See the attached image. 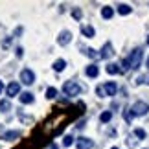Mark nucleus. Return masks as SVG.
Here are the masks:
<instances>
[{"mask_svg":"<svg viewBox=\"0 0 149 149\" xmlns=\"http://www.w3.org/2000/svg\"><path fill=\"white\" fill-rule=\"evenodd\" d=\"M46 98H48V100H54V98H57V88H54V87L46 88Z\"/></svg>","mask_w":149,"mask_h":149,"instance_id":"nucleus-20","label":"nucleus"},{"mask_svg":"<svg viewBox=\"0 0 149 149\" xmlns=\"http://www.w3.org/2000/svg\"><path fill=\"white\" fill-rule=\"evenodd\" d=\"M2 90H4V85H2V81H0V94H2Z\"/></svg>","mask_w":149,"mask_h":149,"instance_id":"nucleus-29","label":"nucleus"},{"mask_svg":"<svg viewBox=\"0 0 149 149\" xmlns=\"http://www.w3.org/2000/svg\"><path fill=\"white\" fill-rule=\"evenodd\" d=\"M20 92V85L17 83V81H11L8 87H6V94L9 96V98H15V96H19Z\"/></svg>","mask_w":149,"mask_h":149,"instance_id":"nucleus-5","label":"nucleus"},{"mask_svg":"<svg viewBox=\"0 0 149 149\" xmlns=\"http://www.w3.org/2000/svg\"><path fill=\"white\" fill-rule=\"evenodd\" d=\"M147 46H149V35H147Z\"/></svg>","mask_w":149,"mask_h":149,"instance_id":"nucleus-30","label":"nucleus"},{"mask_svg":"<svg viewBox=\"0 0 149 149\" xmlns=\"http://www.w3.org/2000/svg\"><path fill=\"white\" fill-rule=\"evenodd\" d=\"M107 74H111V76H118V74H122V70L118 68V65H109L107 66Z\"/></svg>","mask_w":149,"mask_h":149,"instance_id":"nucleus-18","label":"nucleus"},{"mask_svg":"<svg viewBox=\"0 0 149 149\" xmlns=\"http://www.w3.org/2000/svg\"><path fill=\"white\" fill-rule=\"evenodd\" d=\"M134 134L138 136V138H142V140L146 138V131H144V129H134Z\"/></svg>","mask_w":149,"mask_h":149,"instance_id":"nucleus-24","label":"nucleus"},{"mask_svg":"<svg viewBox=\"0 0 149 149\" xmlns=\"http://www.w3.org/2000/svg\"><path fill=\"white\" fill-rule=\"evenodd\" d=\"M112 15H114V9L111 8V6H105V8L101 9V17L105 20H109V19H112Z\"/></svg>","mask_w":149,"mask_h":149,"instance_id":"nucleus-13","label":"nucleus"},{"mask_svg":"<svg viewBox=\"0 0 149 149\" xmlns=\"http://www.w3.org/2000/svg\"><path fill=\"white\" fill-rule=\"evenodd\" d=\"M9 109H11V101L9 100H2V101H0V111H2V112H8Z\"/></svg>","mask_w":149,"mask_h":149,"instance_id":"nucleus-19","label":"nucleus"},{"mask_svg":"<svg viewBox=\"0 0 149 149\" xmlns=\"http://www.w3.org/2000/svg\"><path fill=\"white\" fill-rule=\"evenodd\" d=\"M85 55H88L90 59H100V52H96L94 48H85Z\"/></svg>","mask_w":149,"mask_h":149,"instance_id":"nucleus-16","label":"nucleus"},{"mask_svg":"<svg viewBox=\"0 0 149 149\" xmlns=\"http://www.w3.org/2000/svg\"><path fill=\"white\" fill-rule=\"evenodd\" d=\"M66 68V61L65 59H57L55 63H54V70L55 72H63Z\"/></svg>","mask_w":149,"mask_h":149,"instance_id":"nucleus-15","label":"nucleus"},{"mask_svg":"<svg viewBox=\"0 0 149 149\" xmlns=\"http://www.w3.org/2000/svg\"><path fill=\"white\" fill-rule=\"evenodd\" d=\"M85 74H87V77H98V74H100L98 65H88L85 68Z\"/></svg>","mask_w":149,"mask_h":149,"instance_id":"nucleus-9","label":"nucleus"},{"mask_svg":"<svg viewBox=\"0 0 149 149\" xmlns=\"http://www.w3.org/2000/svg\"><path fill=\"white\" fill-rule=\"evenodd\" d=\"M96 94H98V98H105V88L103 87H96Z\"/></svg>","mask_w":149,"mask_h":149,"instance_id":"nucleus-23","label":"nucleus"},{"mask_svg":"<svg viewBox=\"0 0 149 149\" xmlns=\"http://www.w3.org/2000/svg\"><path fill=\"white\" fill-rule=\"evenodd\" d=\"M72 144H74V138H72L70 134H66L65 138H63V146H65V147H70Z\"/></svg>","mask_w":149,"mask_h":149,"instance_id":"nucleus-22","label":"nucleus"},{"mask_svg":"<svg viewBox=\"0 0 149 149\" xmlns=\"http://www.w3.org/2000/svg\"><path fill=\"white\" fill-rule=\"evenodd\" d=\"M103 88H105V94L107 96H114V94H116L118 92V87H116V83H105V87H103Z\"/></svg>","mask_w":149,"mask_h":149,"instance_id":"nucleus-12","label":"nucleus"},{"mask_svg":"<svg viewBox=\"0 0 149 149\" xmlns=\"http://www.w3.org/2000/svg\"><path fill=\"white\" fill-rule=\"evenodd\" d=\"M142 57H144V50H142V48H134V50L123 59L125 70H136V68L142 65Z\"/></svg>","mask_w":149,"mask_h":149,"instance_id":"nucleus-1","label":"nucleus"},{"mask_svg":"<svg viewBox=\"0 0 149 149\" xmlns=\"http://www.w3.org/2000/svg\"><path fill=\"white\" fill-rule=\"evenodd\" d=\"M111 118H112V111H105V112H103L101 116H100V120H101L103 123H107V122H109Z\"/></svg>","mask_w":149,"mask_h":149,"instance_id":"nucleus-21","label":"nucleus"},{"mask_svg":"<svg viewBox=\"0 0 149 149\" xmlns=\"http://www.w3.org/2000/svg\"><path fill=\"white\" fill-rule=\"evenodd\" d=\"M81 15H83V13H81V9H77V8L72 11V17H74L76 20H79V19H81Z\"/></svg>","mask_w":149,"mask_h":149,"instance_id":"nucleus-25","label":"nucleus"},{"mask_svg":"<svg viewBox=\"0 0 149 149\" xmlns=\"http://www.w3.org/2000/svg\"><path fill=\"white\" fill-rule=\"evenodd\" d=\"M72 41V33L68 31V30H65V31H61L59 33V37H57V44H61V46H66L68 42Z\"/></svg>","mask_w":149,"mask_h":149,"instance_id":"nucleus-6","label":"nucleus"},{"mask_svg":"<svg viewBox=\"0 0 149 149\" xmlns=\"http://www.w3.org/2000/svg\"><path fill=\"white\" fill-rule=\"evenodd\" d=\"M131 112H133V116H146L149 112V105L146 101H136L133 107H131Z\"/></svg>","mask_w":149,"mask_h":149,"instance_id":"nucleus-3","label":"nucleus"},{"mask_svg":"<svg viewBox=\"0 0 149 149\" xmlns=\"http://www.w3.org/2000/svg\"><path fill=\"white\" fill-rule=\"evenodd\" d=\"M111 55H114L112 44L111 42H105V44H103V48H101V52H100V59H109Z\"/></svg>","mask_w":149,"mask_h":149,"instance_id":"nucleus-7","label":"nucleus"},{"mask_svg":"<svg viewBox=\"0 0 149 149\" xmlns=\"http://www.w3.org/2000/svg\"><path fill=\"white\" fill-rule=\"evenodd\" d=\"M46 149H59V147H57V144H54V142H50V144L46 146Z\"/></svg>","mask_w":149,"mask_h":149,"instance_id":"nucleus-27","label":"nucleus"},{"mask_svg":"<svg viewBox=\"0 0 149 149\" xmlns=\"http://www.w3.org/2000/svg\"><path fill=\"white\" fill-rule=\"evenodd\" d=\"M19 100H20L22 105H30V103L35 101V98H33V94H31V92H24V94H20V96H19Z\"/></svg>","mask_w":149,"mask_h":149,"instance_id":"nucleus-11","label":"nucleus"},{"mask_svg":"<svg viewBox=\"0 0 149 149\" xmlns=\"http://www.w3.org/2000/svg\"><path fill=\"white\" fill-rule=\"evenodd\" d=\"M147 68H149V59H147Z\"/></svg>","mask_w":149,"mask_h":149,"instance_id":"nucleus-31","label":"nucleus"},{"mask_svg":"<svg viewBox=\"0 0 149 149\" xmlns=\"http://www.w3.org/2000/svg\"><path fill=\"white\" fill-rule=\"evenodd\" d=\"M22 55H24V50H22V48H17V57H22Z\"/></svg>","mask_w":149,"mask_h":149,"instance_id":"nucleus-28","label":"nucleus"},{"mask_svg":"<svg viewBox=\"0 0 149 149\" xmlns=\"http://www.w3.org/2000/svg\"><path fill=\"white\" fill-rule=\"evenodd\" d=\"M92 146H94V142L90 138H85V136L77 138V149H90Z\"/></svg>","mask_w":149,"mask_h":149,"instance_id":"nucleus-8","label":"nucleus"},{"mask_svg":"<svg viewBox=\"0 0 149 149\" xmlns=\"http://www.w3.org/2000/svg\"><path fill=\"white\" fill-rule=\"evenodd\" d=\"M81 33H83L85 37H88V39H90V37H94V35H96V30H94L92 26H81Z\"/></svg>","mask_w":149,"mask_h":149,"instance_id":"nucleus-14","label":"nucleus"},{"mask_svg":"<svg viewBox=\"0 0 149 149\" xmlns=\"http://www.w3.org/2000/svg\"><path fill=\"white\" fill-rule=\"evenodd\" d=\"M20 81L24 85H33V83H35V74H33V70L24 68V70L20 72Z\"/></svg>","mask_w":149,"mask_h":149,"instance_id":"nucleus-4","label":"nucleus"},{"mask_svg":"<svg viewBox=\"0 0 149 149\" xmlns=\"http://www.w3.org/2000/svg\"><path fill=\"white\" fill-rule=\"evenodd\" d=\"M63 92H65L68 98H74V96H77L79 92H81V87H79L76 81H66L65 85H63Z\"/></svg>","mask_w":149,"mask_h":149,"instance_id":"nucleus-2","label":"nucleus"},{"mask_svg":"<svg viewBox=\"0 0 149 149\" xmlns=\"http://www.w3.org/2000/svg\"><path fill=\"white\" fill-rule=\"evenodd\" d=\"M131 11H133V9H131V6H127V4H120L118 6V13L120 15H129Z\"/></svg>","mask_w":149,"mask_h":149,"instance_id":"nucleus-17","label":"nucleus"},{"mask_svg":"<svg viewBox=\"0 0 149 149\" xmlns=\"http://www.w3.org/2000/svg\"><path fill=\"white\" fill-rule=\"evenodd\" d=\"M123 120H125V122H131V120H133V112H131V109L123 112Z\"/></svg>","mask_w":149,"mask_h":149,"instance_id":"nucleus-26","label":"nucleus"},{"mask_svg":"<svg viewBox=\"0 0 149 149\" xmlns=\"http://www.w3.org/2000/svg\"><path fill=\"white\" fill-rule=\"evenodd\" d=\"M17 138H20V131H8V133H2V140H17Z\"/></svg>","mask_w":149,"mask_h":149,"instance_id":"nucleus-10","label":"nucleus"},{"mask_svg":"<svg viewBox=\"0 0 149 149\" xmlns=\"http://www.w3.org/2000/svg\"><path fill=\"white\" fill-rule=\"evenodd\" d=\"M111 149H118V147H111Z\"/></svg>","mask_w":149,"mask_h":149,"instance_id":"nucleus-32","label":"nucleus"}]
</instances>
